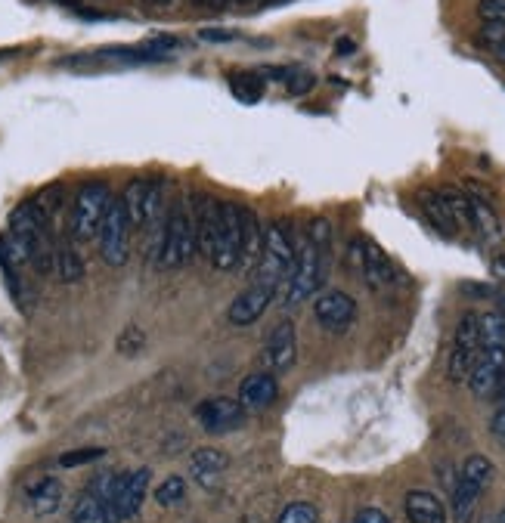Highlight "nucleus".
Segmentation results:
<instances>
[{
  "mask_svg": "<svg viewBox=\"0 0 505 523\" xmlns=\"http://www.w3.org/2000/svg\"><path fill=\"white\" fill-rule=\"evenodd\" d=\"M292 267H295L292 236L286 230V223L273 220L267 226V233H264V248H261V257H258V264H255V282L270 285V288H279L282 282H289Z\"/></svg>",
  "mask_w": 505,
  "mask_h": 523,
  "instance_id": "obj_1",
  "label": "nucleus"
},
{
  "mask_svg": "<svg viewBox=\"0 0 505 523\" xmlns=\"http://www.w3.org/2000/svg\"><path fill=\"white\" fill-rule=\"evenodd\" d=\"M493 480V462L487 455H468L462 462L459 480L453 486V523H471L484 496L487 483Z\"/></svg>",
  "mask_w": 505,
  "mask_h": 523,
  "instance_id": "obj_2",
  "label": "nucleus"
},
{
  "mask_svg": "<svg viewBox=\"0 0 505 523\" xmlns=\"http://www.w3.org/2000/svg\"><path fill=\"white\" fill-rule=\"evenodd\" d=\"M109 202H112V192L106 183H84L75 192L72 214H69V233L75 242H87L93 236H100Z\"/></svg>",
  "mask_w": 505,
  "mask_h": 523,
  "instance_id": "obj_3",
  "label": "nucleus"
},
{
  "mask_svg": "<svg viewBox=\"0 0 505 523\" xmlns=\"http://www.w3.org/2000/svg\"><path fill=\"white\" fill-rule=\"evenodd\" d=\"M329 251L317 248L310 239H304V245L295 251V267L289 276V291H286V307H298L304 304L313 291H317L329 273Z\"/></svg>",
  "mask_w": 505,
  "mask_h": 523,
  "instance_id": "obj_4",
  "label": "nucleus"
},
{
  "mask_svg": "<svg viewBox=\"0 0 505 523\" xmlns=\"http://www.w3.org/2000/svg\"><path fill=\"white\" fill-rule=\"evenodd\" d=\"M193 254H196L193 208H189L186 202H177L168 211V220H165V239H162V251H159V264L168 267V270H177Z\"/></svg>",
  "mask_w": 505,
  "mask_h": 523,
  "instance_id": "obj_5",
  "label": "nucleus"
},
{
  "mask_svg": "<svg viewBox=\"0 0 505 523\" xmlns=\"http://www.w3.org/2000/svg\"><path fill=\"white\" fill-rule=\"evenodd\" d=\"M239 239H242V205L236 202H220V214H217V230H214V242H211V267L217 270H236L239 260Z\"/></svg>",
  "mask_w": 505,
  "mask_h": 523,
  "instance_id": "obj_6",
  "label": "nucleus"
},
{
  "mask_svg": "<svg viewBox=\"0 0 505 523\" xmlns=\"http://www.w3.org/2000/svg\"><path fill=\"white\" fill-rule=\"evenodd\" d=\"M131 220L128 211H124L121 195L109 202L103 226H100V254L109 267H124L128 264V254H131Z\"/></svg>",
  "mask_w": 505,
  "mask_h": 523,
  "instance_id": "obj_7",
  "label": "nucleus"
},
{
  "mask_svg": "<svg viewBox=\"0 0 505 523\" xmlns=\"http://www.w3.org/2000/svg\"><path fill=\"white\" fill-rule=\"evenodd\" d=\"M162 183L159 180H134L124 189L121 202H124V211H128V220L137 230L143 226L155 223L165 217V205H162Z\"/></svg>",
  "mask_w": 505,
  "mask_h": 523,
  "instance_id": "obj_8",
  "label": "nucleus"
},
{
  "mask_svg": "<svg viewBox=\"0 0 505 523\" xmlns=\"http://www.w3.org/2000/svg\"><path fill=\"white\" fill-rule=\"evenodd\" d=\"M478 353H481V335H478V316L468 313L459 319L456 325V338H453V353H450V381H468L471 369L478 363Z\"/></svg>",
  "mask_w": 505,
  "mask_h": 523,
  "instance_id": "obj_9",
  "label": "nucleus"
},
{
  "mask_svg": "<svg viewBox=\"0 0 505 523\" xmlns=\"http://www.w3.org/2000/svg\"><path fill=\"white\" fill-rule=\"evenodd\" d=\"M351 254L357 260V267L366 279L369 288H385L397 279V267H394V260L378 248L372 239H357L351 245Z\"/></svg>",
  "mask_w": 505,
  "mask_h": 523,
  "instance_id": "obj_10",
  "label": "nucleus"
},
{
  "mask_svg": "<svg viewBox=\"0 0 505 523\" xmlns=\"http://www.w3.org/2000/svg\"><path fill=\"white\" fill-rule=\"evenodd\" d=\"M196 418L208 434L220 437V434L236 431L245 421V406L230 397H214V400H205L196 406Z\"/></svg>",
  "mask_w": 505,
  "mask_h": 523,
  "instance_id": "obj_11",
  "label": "nucleus"
},
{
  "mask_svg": "<svg viewBox=\"0 0 505 523\" xmlns=\"http://www.w3.org/2000/svg\"><path fill=\"white\" fill-rule=\"evenodd\" d=\"M313 313H317V322L323 325L326 332L344 335L354 325V319H357V301L351 298V294H344V291H326V294H320V298H317V307H313Z\"/></svg>",
  "mask_w": 505,
  "mask_h": 523,
  "instance_id": "obj_12",
  "label": "nucleus"
},
{
  "mask_svg": "<svg viewBox=\"0 0 505 523\" xmlns=\"http://www.w3.org/2000/svg\"><path fill=\"white\" fill-rule=\"evenodd\" d=\"M295 356H298V338H295V325L292 319H282L276 329L267 338L264 347V366L270 372H289L295 366Z\"/></svg>",
  "mask_w": 505,
  "mask_h": 523,
  "instance_id": "obj_13",
  "label": "nucleus"
},
{
  "mask_svg": "<svg viewBox=\"0 0 505 523\" xmlns=\"http://www.w3.org/2000/svg\"><path fill=\"white\" fill-rule=\"evenodd\" d=\"M468 381H471V390H475V397H481V400L496 397L505 381V350H481Z\"/></svg>",
  "mask_w": 505,
  "mask_h": 523,
  "instance_id": "obj_14",
  "label": "nucleus"
},
{
  "mask_svg": "<svg viewBox=\"0 0 505 523\" xmlns=\"http://www.w3.org/2000/svg\"><path fill=\"white\" fill-rule=\"evenodd\" d=\"M149 468H140L134 474L124 477V486H121V493L109 511V520L112 523H121V520H131L137 517V511L143 508V499H146V489H149Z\"/></svg>",
  "mask_w": 505,
  "mask_h": 523,
  "instance_id": "obj_15",
  "label": "nucleus"
},
{
  "mask_svg": "<svg viewBox=\"0 0 505 523\" xmlns=\"http://www.w3.org/2000/svg\"><path fill=\"white\" fill-rule=\"evenodd\" d=\"M273 294H276V288L261 285V282H255L251 288H245V291L239 294V298H233V304H230V310H227L230 322H233V325H251V322H258V319L264 316V310L270 307Z\"/></svg>",
  "mask_w": 505,
  "mask_h": 523,
  "instance_id": "obj_16",
  "label": "nucleus"
},
{
  "mask_svg": "<svg viewBox=\"0 0 505 523\" xmlns=\"http://www.w3.org/2000/svg\"><path fill=\"white\" fill-rule=\"evenodd\" d=\"M227 468H230L227 452H220L214 446L196 449L193 459H189V477H193V483H199L202 489H214L220 483V477L227 474Z\"/></svg>",
  "mask_w": 505,
  "mask_h": 523,
  "instance_id": "obj_17",
  "label": "nucleus"
},
{
  "mask_svg": "<svg viewBox=\"0 0 505 523\" xmlns=\"http://www.w3.org/2000/svg\"><path fill=\"white\" fill-rule=\"evenodd\" d=\"M264 248V233H261V220L251 208H242V239H239V260H236V270H251L258 264Z\"/></svg>",
  "mask_w": 505,
  "mask_h": 523,
  "instance_id": "obj_18",
  "label": "nucleus"
},
{
  "mask_svg": "<svg viewBox=\"0 0 505 523\" xmlns=\"http://www.w3.org/2000/svg\"><path fill=\"white\" fill-rule=\"evenodd\" d=\"M276 394H279V387H276V378L273 372H255V375H248L239 387V400L245 409H267L276 403Z\"/></svg>",
  "mask_w": 505,
  "mask_h": 523,
  "instance_id": "obj_19",
  "label": "nucleus"
},
{
  "mask_svg": "<svg viewBox=\"0 0 505 523\" xmlns=\"http://www.w3.org/2000/svg\"><path fill=\"white\" fill-rule=\"evenodd\" d=\"M406 520L409 523H447V511L437 496L425 493V489H413L406 493Z\"/></svg>",
  "mask_w": 505,
  "mask_h": 523,
  "instance_id": "obj_20",
  "label": "nucleus"
},
{
  "mask_svg": "<svg viewBox=\"0 0 505 523\" xmlns=\"http://www.w3.org/2000/svg\"><path fill=\"white\" fill-rule=\"evenodd\" d=\"M419 202H422L425 217L434 223L437 233H444V236H456V233H459V220H456L450 202L444 199V192H422Z\"/></svg>",
  "mask_w": 505,
  "mask_h": 523,
  "instance_id": "obj_21",
  "label": "nucleus"
},
{
  "mask_svg": "<svg viewBox=\"0 0 505 523\" xmlns=\"http://www.w3.org/2000/svg\"><path fill=\"white\" fill-rule=\"evenodd\" d=\"M261 75H264V81H279L295 96L313 90V84H317V78H313L307 69H301V65H276V69H264Z\"/></svg>",
  "mask_w": 505,
  "mask_h": 523,
  "instance_id": "obj_22",
  "label": "nucleus"
},
{
  "mask_svg": "<svg viewBox=\"0 0 505 523\" xmlns=\"http://www.w3.org/2000/svg\"><path fill=\"white\" fill-rule=\"evenodd\" d=\"M62 502V486L56 477H41L38 483L28 486V505L35 508V514H53Z\"/></svg>",
  "mask_w": 505,
  "mask_h": 523,
  "instance_id": "obj_23",
  "label": "nucleus"
},
{
  "mask_svg": "<svg viewBox=\"0 0 505 523\" xmlns=\"http://www.w3.org/2000/svg\"><path fill=\"white\" fill-rule=\"evenodd\" d=\"M53 270H56L59 282L72 285V282H78L84 276V260H81V254L69 242H62L56 248V257H53Z\"/></svg>",
  "mask_w": 505,
  "mask_h": 523,
  "instance_id": "obj_24",
  "label": "nucleus"
},
{
  "mask_svg": "<svg viewBox=\"0 0 505 523\" xmlns=\"http://www.w3.org/2000/svg\"><path fill=\"white\" fill-rule=\"evenodd\" d=\"M478 335H481V350H505V316L502 313L478 316Z\"/></svg>",
  "mask_w": 505,
  "mask_h": 523,
  "instance_id": "obj_25",
  "label": "nucleus"
},
{
  "mask_svg": "<svg viewBox=\"0 0 505 523\" xmlns=\"http://www.w3.org/2000/svg\"><path fill=\"white\" fill-rule=\"evenodd\" d=\"M468 199H471V230H478L487 242H496L499 239V220H496L493 208L484 199H475V195H468Z\"/></svg>",
  "mask_w": 505,
  "mask_h": 523,
  "instance_id": "obj_26",
  "label": "nucleus"
},
{
  "mask_svg": "<svg viewBox=\"0 0 505 523\" xmlns=\"http://www.w3.org/2000/svg\"><path fill=\"white\" fill-rule=\"evenodd\" d=\"M72 523H109V511L106 505L90 493H81L75 508H72Z\"/></svg>",
  "mask_w": 505,
  "mask_h": 523,
  "instance_id": "obj_27",
  "label": "nucleus"
},
{
  "mask_svg": "<svg viewBox=\"0 0 505 523\" xmlns=\"http://www.w3.org/2000/svg\"><path fill=\"white\" fill-rule=\"evenodd\" d=\"M264 87H267V81H264L261 72H242V75L233 78V93H236V100H242V103H258L264 96Z\"/></svg>",
  "mask_w": 505,
  "mask_h": 523,
  "instance_id": "obj_28",
  "label": "nucleus"
},
{
  "mask_svg": "<svg viewBox=\"0 0 505 523\" xmlns=\"http://www.w3.org/2000/svg\"><path fill=\"white\" fill-rule=\"evenodd\" d=\"M183 496H186V483H183V477H168L162 486H155V502H159L162 508L177 505Z\"/></svg>",
  "mask_w": 505,
  "mask_h": 523,
  "instance_id": "obj_29",
  "label": "nucleus"
},
{
  "mask_svg": "<svg viewBox=\"0 0 505 523\" xmlns=\"http://www.w3.org/2000/svg\"><path fill=\"white\" fill-rule=\"evenodd\" d=\"M317 520H320L317 508L307 505V502H295V505H289L286 511L279 514L276 523H317Z\"/></svg>",
  "mask_w": 505,
  "mask_h": 523,
  "instance_id": "obj_30",
  "label": "nucleus"
},
{
  "mask_svg": "<svg viewBox=\"0 0 505 523\" xmlns=\"http://www.w3.org/2000/svg\"><path fill=\"white\" fill-rule=\"evenodd\" d=\"M103 455H106V449H100V446H93V449H75V452H62V455H59V465H62V468H78V465H87V462L103 459Z\"/></svg>",
  "mask_w": 505,
  "mask_h": 523,
  "instance_id": "obj_31",
  "label": "nucleus"
},
{
  "mask_svg": "<svg viewBox=\"0 0 505 523\" xmlns=\"http://www.w3.org/2000/svg\"><path fill=\"white\" fill-rule=\"evenodd\" d=\"M481 47L505 59V25H487L481 31Z\"/></svg>",
  "mask_w": 505,
  "mask_h": 523,
  "instance_id": "obj_32",
  "label": "nucleus"
},
{
  "mask_svg": "<svg viewBox=\"0 0 505 523\" xmlns=\"http://www.w3.org/2000/svg\"><path fill=\"white\" fill-rule=\"evenodd\" d=\"M478 16L487 25H505V0H481V4H478Z\"/></svg>",
  "mask_w": 505,
  "mask_h": 523,
  "instance_id": "obj_33",
  "label": "nucleus"
},
{
  "mask_svg": "<svg viewBox=\"0 0 505 523\" xmlns=\"http://www.w3.org/2000/svg\"><path fill=\"white\" fill-rule=\"evenodd\" d=\"M499 403H496V412H493V418H490V431H493V437H499V440H505V381H502V387H499Z\"/></svg>",
  "mask_w": 505,
  "mask_h": 523,
  "instance_id": "obj_34",
  "label": "nucleus"
},
{
  "mask_svg": "<svg viewBox=\"0 0 505 523\" xmlns=\"http://www.w3.org/2000/svg\"><path fill=\"white\" fill-rule=\"evenodd\" d=\"M199 38L208 41V44H227V41H236V31H230V28H202Z\"/></svg>",
  "mask_w": 505,
  "mask_h": 523,
  "instance_id": "obj_35",
  "label": "nucleus"
},
{
  "mask_svg": "<svg viewBox=\"0 0 505 523\" xmlns=\"http://www.w3.org/2000/svg\"><path fill=\"white\" fill-rule=\"evenodd\" d=\"M137 347H143V332H134V329L124 332V338L118 341V350L121 353H134Z\"/></svg>",
  "mask_w": 505,
  "mask_h": 523,
  "instance_id": "obj_36",
  "label": "nucleus"
},
{
  "mask_svg": "<svg viewBox=\"0 0 505 523\" xmlns=\"http://www.w3.org/2000/svg\"><path fill=\"white\" fill-rule=\"evenodd\" d=\"M354 523H391V520H388L385 511H378V508H363V511L357 514Z\"/></svg>",
  "mask_w": 505,
  "mask_h": 523,
  "instance_id": "obj_37",
  "label": "nucleus"
},
{
  "mask_svg": "<svg viewBox=\"0 0 505 523\" xmlns=\"http://www.w3.org/2000/svg\"><path fill=\"white\" fill-rule=\"evenodd\" d=\"M335 53H354V41H351V38H338Z\"/></svg>",
  "mask_w": 505,
  "mask_h": 523,
  "instance_id": "obj_38",
  "label": "nucleus"
},
{
  "mask_svg": "<svg viewBox=\"0 0 505 523\" xmlns=\"http://www.w3.org/2000/svg\"><path fill=\"white\" fill-rule=\"evenodd\" d=\"M496 273H499V276H505V257H499V260H496Z\"/></svg>",
  "mask_w": 505,
  "mask_h": 523,
  "instance_id": "obj_39",
  "label": "nucleus"
},
{
  "mask_svg": "<svg viewBox=\"0 0 505 523\" xmlns=\"http://www.w3.org/2000/svg\"><path fill=\"white\" fill-rule=\"evenodd\" d=\"M490 523H505V508H502V511H499V514H496V517H493Z\"/></svg>",
  "mask_w": 505,
  "mask_h": 523,
  "instance_id": "obj_40",
  "label": "nucleus"
},
{
  "mask_svg": "<svg viewBox=\"0 0 505 523\" xmlns=\"http://www.w3.org/2000/svg\"><path fill=\"white\" fill-rule=\"evenodd\" d=\"M149 4H155V7H162V4H171V0H149Z\"/></svg>",
  "mask_w": 505,
  "mask_h": 523,
  "instance_id": "obj_41",
  "label": "nucleus"
},
{
  "mask_svg": "<svg viewBox=\"0 0 505 523\" xmlns=\"http://www.w3.org/2000/svg\"><path fill=\"white\" fill-rule=\"evenodd\" d=\"M499 313L505 316V294H502V301H499Z\"/></svg>",
  "mask_w": 505,
  "mask_h": 523,
  "instance_id": "obj_42",
  "label": "nucleus"
},
{
  "mask_svg": "<svg viewBox=\"0 0 505 523\" xmlns=\"http://www.w3.org/2000/svg\"><path fill=\"white\" fill-rule=\"evenodd\" d=\"M202 4H220V0H202Z\"/></svg>",
  "mask_w": 505,
  "mask_h": 523,
  "instance_id": "obj_43",
  "label": "nucleus"
}]
</instances>
